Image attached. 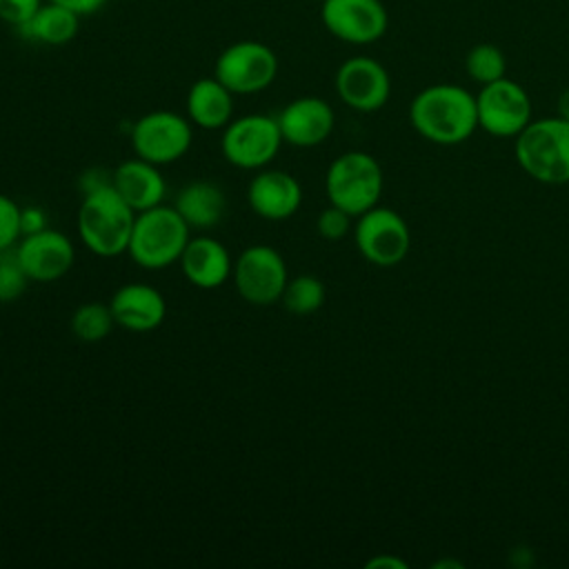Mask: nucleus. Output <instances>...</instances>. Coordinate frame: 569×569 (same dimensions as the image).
Wrapping results in <instances>:
<instances>
[{"mask_svg": "<svg viewBox=\"0 0 569 569\" xmlns=\"http://www.w3.org/2000/svg\"><path fill=\"white\" fill-rule=\"evenodd\" d=\"M193 140L191 120L167 109L140 116L131 127V147L138 158L158 167L180 160Z\"/></svg>", "mask_w": 569, "mask_h": 569, "instance_id": "obj_9", "label": "nucleus"}, {"mask_svg": "<svg viewBox=\"0 0 569 569\" xmlns=\"http://www.w3.org/2000/svg\"><path fill=\"white\" fill-rule=\"evenodd\" d=\"M316 229L325 240H342L351 231V216L329 202V207L320 211Z\"/></svg>", "mask_w": 569, "mask_h": 569, "instance_id": "obj_28", "label": "nucleus"}, {"mask_svg": "<svg viewBox=\"0 0 569 569\" xmlns=\"http://www.w3.org/2000/svg\"><path fill=\"white\" fill-rule=\"evenodd\" d=\"M247 202L256 216L280 222L300 209L302 187L289 171L258 169L247 187Z\"/></svg>", "mask_w": 569, "mask_h": 569, "instance_id": "obj_16", "label": "nucleus"}, {"mask_svg": "<svg viewBox=\"0 0 569 569\" xmlns=\"http://www.w3.org/2000/svg\"><path fill=\"white\" fill-rule=\"evenodd\" d=\"M278 124L284 142L309 149L322 144L331 136L336 116L327 100L318 96H300L282 107Z\"/></svg>", "mask_w": 569, "mask_h": 569, "instance_id": "obj_15", "label": "nucleus"}, {"mask_svg": "<svg viewBox=\"0 0 569 569\" xmlns=\"http://www.w3.org/2000/svg\"><path fill=\"white\" fill-rule=\"evenodd\" d=\"M189 224L173 207L156 204L138 211L127 253L142 269H164L180 260L189 242Z\"/></svg>", "mask_w": 569, "mask_h": 569, "instance_id": "obj_4", "label": "nucleus"}, {"mask_svg": "<svg viewBox=\"0 0 569 569\" xmlns=\"http://www.w3.org/2000/svg\"><path fill=\"white\" fill-rule=\"evenodd\" d=\"M465 71L480 87L489 84L493 80H500L507 73L505 53L491 42L473 44L465 56Z\"/></svg>", "mask_w": 569, "mask_h": 569, "instance_id": "obj_25", "label": "nucleus"}, {"mask_svg": "<svg viewBox=\"0 0 569 569\" xmlns=\"http://www.w3.org/2000/svg\"><path fill=\"white\" fill-rule=\"evenodd\" d=\"M233 93L216 78H198L187 91V118L191 124L216 131L231 122Z\"/></svg>", "mask_w": 569, "mask_h": 569, "instance_id": "obj_20", "label": "nucleus"}, {"mask_svg": "<svg viewBox=\"0 0 569 569\" xmlns=\"http://www.w3.org/2000/svg\"><path fill=\"white\" fill-rule=\"evenodd\" d=\"M231 280L244 302L269 307L280 300L289 280L287 262L273 247L251 244L233 260Z\"/></svg>", "mask_w": 569, "mask_h": 569, "instance_id": "obj_10", "label": "nucleus"}, {"mask_svg": "<svg viewBox=\"0 0 569 569\" xmlns=\"http://www.w3.org/2000/svg\"><path fill=\"white\" fill-rule=\"evenodd\" d=\"M116 320L109 305L102 302H84L71 316V331L82 342H100L104 340Z\"/></svg>", "mask_w": 569, "mask_h": 569, "instance_id": "obj_24", "label": "nucleus"}, {"mask_svg": "<svg viewBox=\"0 0 569 569\" xmlns=\"http://www.w3.org/2000/svg\"><path fill=\"white\" fill-rule=\"evenodd\" d=\"M327 298L325 282L311 273H300L296 278H289L284 284V291L280 296V302L289 313L296 316H309L316 313Z\"/></svg>", "mask_w": 569, "mask_h": 569, "instance_id": "obj_23", "label": "nucleus"}, {"mask_svg": "<svg viewBox=\"0 0 569 569\" xmlns=\"http://www.w3.org/2000/svg\"><path fill=\"white\" fill-rule=\"evenodd\" d=\"M367 569H407V560L391 556V553H378L365 562Z\"/></svg>", "mask_w": 569, "mask_h": 569, "instance_id": "obj_33", "label": "nucleus"}, {"mask_svg": "<svg viewBox=\"0 0 569 569\" xmlns=\"http://www.w3.org/2000/svg\"><path fill=\"white\" fill-rule=\"evenodd\" d=\"M278 118L267 113H247L222 129L220 149L229 164L247 171L264 169L282 147Z\"/></svg>", "mask_w": 569, "mask_h": 569, "instance_id": "obj_6", "label": "nucleus"}, {"mask_svg": "<svg viewBox=\"0 0 569 569\" xmlns=\"http://www.w3.org/2000/svg\"><path fill=\"white\" fill-rule=\"evenodd\" d=\"M409 122L433 144H460L478 129L476 96L460 84H429L413 96L409 104Z\"/></svg>", "mask_w": 569, "mask_h": 569, "instance_id": "obj_1", "label": "nucleus"}, {"mask_svg": "<svg viewBox=\"0 0 569 569\" xmlns=\"http://www.w3.org/2000/svg\"><path fill=\"white\" fill-rule=\"evenodd\" d=\"M558 116L569 120V87L558 96Z\"/></svg>", "mask_w": 569, "mask_h": 569, "instance_id": "obj_34", "label": "nucleus"}, {"mask_svg": "<svg viewBox=\"0 0 569 569\" xmlns=\"http://www.w3.org/2000/svg\"><path fill=\"white\" fill-rule=\"evenodd\" d=\"M173 209L189 224V229H211L222 220L227 198L216 182L193 180L176 193Z\"/></svg>", "mask_w": 569, "mask_h": 569, "instance_id": "obj_21", "label": "nucleus"}, {"mask_svg": "<svg viewBox=\"0 0 569 569\" xmlns=\"http://www.w3.org/2000/svg\"><path fill=\"white\" fill-rule=\"evenodd\" d=\"M109 184H113V171H107L102 167H91V169L82 171V176L78 178V187L82 189V196L91 193L96 189L109 187Z\"/></svg>", "mask_w": 569, "mask_h": 569, "instance_id": "obj_30", "label": "nucleus"}, {"mask_svg": "<svg viewBox=\"0 0 569 569\" xmlns=\"http://www.w3.org/2000/svg\"><path fill=\"white\" fill-rule=\"evenodd\" d=\"M338 98L360 113L378 111L391 96V78L382 62L371 56H351L336 71Z\"/></svg>", "mask_w": 569, "mask_h": 569, "instance_id": "obj_13", "label": "nucleus"}, {"mask_svg": "<svg viewBox=\"0 0 569 569\" xmlns=\"http://www.w3.org/2000/svg\"><path fill=\"white\" fill-rule=\"evenodd\" d=\"M353 240L360 256L376 267H396L411 249V231L405 218L380 204L356 218Z\"/></svg>", "mask_w": 569, "mask_h": 569, "instance_id": "obj_8", "label": "nucleus"}, {"mask_svg": "<svg viewBox=\"0 0 569 569\" xmlns=\"http://www.w3.org/2000/svg\"><path fill=\"white\" fill-rule=\"evenodd\" d=\"M53 2H58V4H62V7H67V9H71V11L78 13L80 18H84V16H91V13L100 11L109 0H53Z\"/></svg>", "mask_w": 569, "mask_h": 569, "instance_id": "obj_32", "label": "nucleus"}, {"mask_svg": "<svg viewBox=\"0 0 569 569\" xmlns=\"http://www.w3.org/2000/svg\"><path fill=\"white\" fill-rule=\"evenodd\" d=\"M20 222H22V236H27V233H36V231H40V229H47V216H44V209H40V207H36V204L22 207Z\"/></svg>", "mask_w": 569, "mask_h": 569, "instance_id": "obj_31", "label": "nucleus"}, {"mask_svg": "<svg viewBox=\"0 0 569 569\" xmlns=\"http://www.w3.org/2000/svg\"><path fill=\"white\" fill-rule=\"evenodd\" d=\"M445 567L462 569V562H458V560H438V562H433V569H445Z\"/></svg>", "mask_w": 569, "mask_h": 569, "instance_id": "obj_35", "label": "nucleus"}, {"mask_svg": "<svg viewBox=\"0 0 569 569\" xmlns=\"http://www.w3.org/2000/svg\"><path fill=\"white\" fill-rule=\"evenodd\" d=\"M42 0H0V20L20 29L40 9Z\"/></svg>", "mask_w": 569, "mask_h": 569, "instance_id": "obj_29", "label": "nucleus"}, {"mask_svg": "<svg viewBox=\"0 0 569 569\" xmlns=\"http://www.w3.org/2000/svg\"><path fill=\"white\" fill-rule=\"evenodd\" d=\"M20 264L29 280L33 282H53L69 273L76 260L73 242L51 227L36 233H27L16 244Z\"/></svg>", "mask_w": 569, "mask_h": 569, "instance_id": "obj_14", "label": "nucleus"}, {"mask_svg": "<svg viewBox=\"0 0 569 569\" xmlns=\"http://www.w3.org/2000/svg\"><path fill=\"white\" fill-rule=\"evenodd\" d=\"M382 167L367 151H345L327 169L325 191L331 204L351 218L369 211L382 196Z\"/></svg>", "mask_w": 569, "mask_h": 569, "instance_id": "obj_5", "label": "nucleus"}, {"mask_svg": "<svg viewBox=\"0 0 569 569\" xmlns=\"http://www.w3.org/2000/svg\"><path fill=\"white\" fill-rule=\"evenodd\" d=\"M80 29V16L71 9L47 0L40 4V9L27 20L18 33L31 42L49 44V47H62L71 42L78 36Z\"/></svg>", "mask_w": 569, "mask_h": 569, "instance_id": "obj_22", "label": "nucleus"}, {"mask_svg": "<svg viewBox=\"0 0 569 569\" xmlns=\"http://www.w3.org/2000/svg\"><path fill=\"white\" fill-rule=\"evenodd\" d=\"M325 29L347 44H371L387 33L389 13L380 0H322Z\"/></svg>", "mask_w": 569, "mask_h": 569, "instance_id": "obj_12", "label": "nucleus"}, {"mask_svg": "<svg viewBox=\"0 0 569 569\" xmlns=\"http://www.w3.org/2000/svg\"><path fill=\"white\" fill-rule=\"evenodd\" d=\"M29 276L24 273L16 247L0 249V302H13L18 300L27 287Z\"/></svg>", "mask_w": 569, "mask_h": 569, "instance_id": "obj_26", "label": "nucleus"}, {"mask_svg": "<svg viewBox=\"0 0 569 569\" xmlns=\"http://www.w3.org/2000/svg\"><path fill=\"white\" fill-rule=\"evenodd\" d=\"M478 127L496 138H516L531 118V98L507 76L482 84L476 93Z\"/></svg>", "mask_w": 569, "mask_h": 569, "instance_id": "obj_11", "label": "nucleus"}, {"mask_svg": "<svg viewBox=\"0 0 569 569\" xmlns=\"http://www.w3.org/2000/svg\"><path fill=\"white\" fill-rule=\"evenodd\" d=\"M136 211L120 198L113 184L82 196L78 209V233L82 244L98 258L127 253Z\"/></svg>", "mask_w": 569, "mask_h": 569, "instance_id": "obj_2", "label": "nucleus"}, {"mask_svg": "<svg viewBox=\"0 0 569 569\" xmlns=\"http://www.w3.org/2000/svg\"><path fill=\"white\" fill-rule=\"evenodd\" d=\"M20 213H22V207L13 198L0 193V249L16 247L18 240L22 238Z\"/></svg>", "mask_w": 569, "mask_h": 569, "instance_id": "obj_27", "label": "nucleus"}, {"mask_svg": "<svg viewBox=\"0 0 569 569\" xmlns=\"http://www.w3.org/2000/svg\"><path fill=\"white\" fill-rule=\"evenodd\" d=\"M113 189L136 213L162 204L167 193L160 167L138 156L120 162L113 169Z\"/></svg>", "mask_w": 569, "mask_h": 569, "instance_id": "obj_19", "label": "nucleus"}, {"mask_svg": "<svg viewBox=\"0 0 569 569\" xmlns=\"http://www.w3.org/2000/svg\"><path fill=\"white\" fill-rule=\"evenodd\" d=\"M513 140L516 160L529 178L551 187L569 182V120H531Z\"/></svg>", "mask_w": 569, "mask_h": 569, "instance_id": "obj_3", "label": "nucleus"}, {"mask_svg": "<svg viewBox=\"0 0 569 569\" xmlns=\"http://www.w3.org/2000/svg\"><path fill=\"white\" fill-rule=\"evenodd\" d=\"M178 262L184 278L198 289H218L233 271V260L227 247L211 236L189 238Z\"/></svg>", "mask_w": 569, "mask_h": 569, "instance_id": "obj_18", "label": "nucleus"}, {"mask_svg": "<svg viewBox=\"0 0 569 569\" xmlns=\"http://www.w3.org/2000/svg\"><path fill=\"white\" fill-rule=\"evenodd\" d=\"M213 76L233 96L260 93L278 76V56L264 42L238 40L220 51L213 64Z\"/></svg>", "mask_w": 569, "mask_h": 569, "instance_id": "obj_7", "label": "nucleus"}, {"mask_svg": "<svg viewBox=\"0 0 569 569\" xmlns=\"http://www.w3.org/2000/svg\"><path fill=\"white\" fill-rule=\"evenodd\" d=\"M118 327L136 333L158 329L167 318L164 296L147 282H127L118 287L109 300Z\"/></svg>", "mask_w": 569, "mask_h": 569, "instance_id": "obj_17", "label": "nucleus"}, {"mask_svg": "<svg viewBox=\"0 0 569 569\" xmlns=\"http://www.w3.org/2000/svg\"><path fill=\"white\" fill-rule=\"evenodd\" d=\"M318 2H322V0H318Z\"/></svg>", "mask_w": 569, "mask_h": 569, "instance_id": "obj_36", "label": "nucleus"}]
</instances>
